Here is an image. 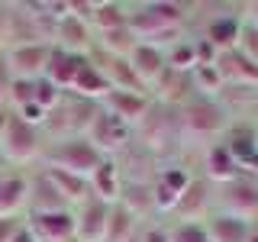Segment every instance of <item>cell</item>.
<instances>
[{
  "label": "cell",
  "mask_w": 258,
  "mask_h": 242,
  "mask_svg": "<svg viewBox=\"0 0 258 242\" xmlns=\"http://www.w3.org/2000/svg\"><path fill=\"white\" fill-rule=\"evenodd\" d=\"M177 116H181L184 139H200V142H204V149H207V145H213V142H220L223 133L232 123L229 110H226L216 97H200V94L194 97L190 103H184V107L177 110Z\"/></svg>",
  "instance_id": "6da1fadb"
},
{
  "label": "cell",
  "mask_w": 258,
  "mask_h": 242,
  "mask_svg": "<svg viewBox=\"0 0 258 242\" xmlns=\"http://www.w3.org/2000/svg\"><path fill=\"white\" fill-rule=\"evenodd\" d=\"M171 139H184L181 116H177L174 107H165V103L152 100L145 119L133 129V142H139L145 152H152V155L158 158V155H165L168 149H174Z\"/></svg>",
  "instance_id": "7a4b0ae2"
},
{
  "label": "cell",
  "mask_w": 258,
  "mask_h": 242,
  "mask_svg": "<svg viewBox=\"0 0 258 242\" xmlns=\"http://www.w3.org/2000/svg\"><path fill=\"white\" fill-rule=\"evenodd\" d=\"M103 155L91 145L87 136H64V139H52V145L42 149V168H61V171L91 177Z\"/></svg>",
  "instance_id": "3957f363"
},
{
  "label": "cell",
  "mask_w": 258,
  "mask_h": 242,
  "mask_svg": "<svg viewBox=\"0 0 258 242\" xmlns=\"http://www.w3.org/2000/svg\"><path fill=\"white\" fill-rule=\"evenodd\" d=\"M213 210L232 213L245 223H258V177L242 174L223 188H213Z\"/></svg>",
  "instance_id": "277c9868"
},
{
  "label": "cell",
  "mask_w": 258,
  "mask_h": 242,
  "mask_svg": "<svg viewBox=\"0 0 258 242\" xmlns=\"http://www.w3.org/2000/svg\"><path fill=\"white\" fill-rule=\"evenodd\" d=\"M0 149L4 155L13 161V165H26L32 158H42L45 139H42V129L23 123L16 113H10V123H7V133L0 139Z\"/></svg>",
  "instance_id": "5b68a950"
},
{
  "label": "cell",
  "mask_w": 258,
  "mask_h": 242,
  "mask_svg": "<svg viewBox=\"0 0 258 242\" xmlns=\"http://www.w3.org/2000/svg\"><path fill=\"white\" fill-rule=\"evenodd\" d=\"M84 136L91 139V145L100 152L103 158H116L119 152L133 142V126L123 123L119 116H113L110 110L100 107V110H97V116H94V123L87 126Z\"/></svg>",
  "instance_id": "8992f818"
},
{
  "label": "cell",
  "mask_w": 258,
  "mask_h": 242,
  "mask_svg": "<svg viewBox=\"0 0 258 242\" xmlns=\"http://www.w3.org/2000/svg\"><path fill=\"white\" fill-rule=\"evenodd\" d=\"M210 213H213V184L204 174L190 177L187 191L177 197V207L171 213L174 223H204Z\"/></svg>",
  "instance_id": "52a82bcc"
},
{
  "label": "cell",
  "mask_w": 258,
  "mask_h": 242,
  "mask_svg": "<svg viewBox=\"0 0 258 242\" xmlns=\"http://www.w3.org/2000/svg\"><path fill=\"white\" fill-rule=\"evenodd\" d=\"M48 58H52V45L48 42L13 45V48H7V71H10V78L39 81V78H45Z\"/></svg>",
  "instance_id": "ba28073f"
},
{
  "label": "cell",
  "mask_w": 258,
  "mask_h": 242,
  "mask_svg": "<svg viewBox=\"0 0 258 242\" xmlns=\"http://www.w3.org/2000/svg\"><path fill=\"white\" fill-rule=\"evenodd\" d=\"M29 232L39 242H64L75 239V210H52V213H29Z\"/></svg>",
  "instance_id": "9c48e42d"
},
{
  "label": "cell",
  "mask_w": 258,
  "mask_h": 242,
  "mask_svg": "<svg viewBox=\"0 0 258 242\" xmlns=\"http://www.w3.org/2000/svg\"><path fill=\"white\" fill-rule=\"evenodd\" d=\"M194 97H197L194 71H190V75H184V71H171V68H168L165 75L155 81V87H152V100L165 103V107H174V110H181L184 103L194 100Z\"/></svg>",
  "instance_id": "30bf717a"
},
{
  "label": "cell",
  "mask_w": 258,
  "mask_h": 242,
  "mask_svg": "<svg viewBox=\"0 0 258 242\" xmlns=\"http://www.w3.org/2000/svg\"><path fill=\"white\" fill-rule=\"evenodd\" d=\"M107 216H110V204H103L97 197L75 207V239L78 242H103L107 239Z\"/></svg>",
  "instance_id": "8fae6325"
},
{
  "label": "cell",
  "mask_w": 258,
  "mask_h": 242,
  "mask_svg": "<svg viewBox=\"0 0 258 242\" xmlns=\"http://www.w3.org/2000/svg\"><path fill=\"white\" fill-rule=\"evenodd\" d=\"M226 10H229V7H226ZM226 10L210 16L204 23V32H200V39L210 42L216 52H232V48H239V36H242V16L226 13Z\"/></svg>",
  "instance_id": "7c38bea8"
},
{
  "label": "cell",
  "mask_w": 258,
  "mask_h": 242,
  "mask_svg": "<svg viewBox=\"0 0 258 242\" xmlns=\"http://www.w3.org/2000/svg\"><path fill=\"white\" fill-rule=\"evenodd\" d=\"M52 45H58V48H64V52H71V55H91L94 45H97V32L91 29V23H84V20H78V16L68 13V16L58 20Z\"/></svg>",
  "instance_id": "4fadbf2b"
},
{
  "label": "cell",
  "mask_w": 258,
  "mask_h": 242,
  "mask_svg": "<svg viewBox=\"0 0 258 242\" xmlns=\"http://www.w3.org/2000/svg\"><path fill=\"white\" fill-rule=\"evenodd\" d=\"M100 107L103 110H110L113 116H119L123 123L129 126H139L142 119H145V113H149L152 107V94H126V91H110L107 97L100 100Z\"/></svg>",
  "instance_id": "5bb4252c"
},
{
  "label": "cell",
  "mask_w": 258,
  "mask_h": 242,
  "mask_svg": "<svg viewBox=\"0 0 258 242\" xmlns=\"http://www.w3.org/2000/svg\"><path fill=\"white\" fill-rule=\"evenodd\" d=\"M204 177L213 188H223V184L236 181V177H242L236 158L229 155V149H226L223 142H213L204 149Z\"/></svg>",
  "instance_id": "9a60e30c"
},
{
  "label": "cell",
  "mask_w": 258,
  "mask_h": 242,
  "mask_svg": "<svg viewBox=\"0 0 258 242\" xmlns=\"http://www.w3.org/2000/svg\"><path fill=\"white\" fill-rule=\"evenodd\" d=\"M129 65H133V71L139 75V81L145 87H155V81L168 71V55L161 52V48H155V45H149V42H139L129 52Z\"/></svg>",
  "instance_id": "2e32d148"
},
{
  "label": "cell",
  "mask_w": 258,
  "mask_h": 242,
  "mask_svg": "<svg viewBox=\"0 0 258 242\" xmlns=\"http://www.w3.org/2000/svg\"><path fill=\"white\" fill-rule=\"evenodd\" d=\"M45 177L52 181V188L61 194V200L68 204L71 210L87 204L94 197V188H91V177H81V174H71V171H61V168H42Z\"/></svg>",
  "instance_id": "e0dca14e"
},
{
  "label": "cell",
  "mask_w": 258,
  "mask_h": 242,
  "mask_svg": "<svg viewBox=\"0 0 258 242\" xmlns=\"http://www.w3.org/2000/svg\"><path fill=\"white\" fill-rule=\"evenodd\" d=\"M213 65H216V71L223 75V84H252V87H258V65L252 58H245L239 48H232V52H220Z\"/></svg>",
  "instance_id": "ac0fdd59"
},
{
  "label": "cell",
  "mask_w": 258,
  "mask_h": 242,
  "mask_svg": "<svg viewBox=\"0 0 258 242\" xmlns=\"http://www.w3.org/2000/svg\"><path fill=\"white\" fill-rule=\"evenodd\" d=\"M84 62H87V55H71V52H64V48L52 45V58H48L45 78L52 81L58 91H71V84H75L78 71L84 68Z\"/></svg>",
  "instance_id": "d6986e66"
},
{
  "label": "cell",
  "mask_w": 258,
  "mask_h": 242,
  "mask_svg": "<svg viewBox=\"0 0 258 242\" xmlns=\"http://www.w3.org/2000/svg\"><path fill=\"white\" fill-rule=\"evenodd\" d=\"M204 226L213 242H248V232H252V223L239 220L232 213H223V210H213L204 220Z\"/></svg>",
  "instance_id": "ffe728a7"
},
{
  "label": "cell",
  "mask_w": 258,
  "mask_h": 242,
  "mask_svg": "<svg viewBox=\"0 0 258 242\" xmlns=\"http://www.w3.org/2000/svg\"><path fill=\"white\" fill-rule=\"evenodd\" d=\"M29 207V177L0 174V216H20Z\"/></svg>",
  "instance_id": "44dd1931"
},
{
  "label": "cell",
  "mask_w": 258,
  "mask_h": 242,
  "mask_svg": "<svg viewBox=\"0 0 258 242\" xmlns=\"http://www.w3.org/2000/svg\"><path fill=\"white\" fill-rule=\"evenodd\" d=\"M91 188H94L97 200H103V204H116L119 191H123V171H119L116 158H103L100 165H97V171L91 174Z\"/></svg>",
  "instance_id": "7402d4cb"
},
{
  "label": "cell",
  "mask_w": 258,
  "mask_h": 242,
  "mask_svg": "<svg viewBox=\"0 0 258 242\" xmlns=\"http://www.w3.org/2000/svg\"><path fill=\"white\" fill-rule=\"evenodd\" d=\"M107 94H110V81L103 78V71L97 68L91 58H87V62H84V68L78 71L75 84H71V97H81V100H94V103H100Z\"/></svg>",
  "instance_id": "603a6c76"
},
{
  "label": "cell",
  "mask_w": 258,
  "mask_h": 242,
  "mask_svg": "<svg viewBox=\"0 0 258 242\" xmlns=\"http://www.w3.org/2000/svg\"><path fill=\"white\" fill-rule=\"evenodd\" d=\"M52 210H71V207L61 200V194L52 188V181L42 171L29 181V213H52Z\"/></svg>",
  "instance_id": "cb8c5ba5"
},
{
  "label": "cell",
  "mask_w": 258,
  "mask_h": 242,
  "mask_svg": "<svg viewBox=\"0 0 258 242\" xmlns=\"http://www.w3.org/2000/svg\"><path fill=\"white\" fill-rule=\"evenodd\" d=\"M126 20H129V4H123V0H94L91 29L97 32V36L126 26Z\"/></svg>",
  "instance_id": "d4e9b609"
},
{
  "label": "cell",
  "mask_w": 258,
  "mask_h": 242,
  "mask_svg": "<svg viewBox=\"0 0 258 242\" xmlns=\"http://www.w3.org/2000/svg\"><path fill=\"white\" fill-rule=\"evenodd\" d=\"M116 204H123L136 220L145 223V213H155V207H152V184H145V181H123V191H119Z\"/></svg>",
  "instance_id": "484cf974"
},
{
  "label": "cell",
  "mask_w": 258,
  "mask_h": 242,
  "mask_svg": "<svg viewBox=\"0 0 258 242\" xmlns=\"http://www.w3.org/2000/svg\"><path fill=\"white\" fill-rule=\"evenodd\" d=\"M139 220L123 207V204H110V216H107V239L103 242H129L139 232Z\"/></svg>",
  "instance_id": "4316f807"
},
{
  "label": "cell",
  "mask_w": 258,
  "mask_h": 242,
  "mask_svg": "<svg viewBox=\"0 0 258 242\" xmlns=\"http://www.w3.org/2000/svg\"><path fill=\"white\" fill-rule=\"evenodd\" d=\"M145 10L152 16H158L165 26H181L190 20V10L194 4H177V0H145Z\"/></svg>",
  "instance_id": "83f0119b"
},
{
  "label": "cell",
  "mask_w": 258,
  "mask_h": 242,
  "mask_svg": "<svg viewBox=\"0 0 258 242\" xmlns=\"http://www.w3.org/2000/svg\"><path fill=\"white\" fill-rule=\"evenodd\" d=\"M139 45V39L133 36L129 26H119V29H110V32H100L97 36V48L107 55H119V58H129V52Z\"/></svg>",
  "instance_id": "f1b7e54d"
},
{
  "label": "cell",
  "mask_w": 258,
  "mask_h": 242,
  "mask_svg": "<svg viewBox=\"0 0 258 242\" xmlns=\"http://www.w3.org/2000/svg\"><path fill=\"white\" fill-rule=\"evenodd\" d=\"M168 68L171 71H184V75H190L194 68H197V45H194V39H181L177 45L168 48Z\"/></svg>",
  "instance_id": "f546056e"
},
{
  "label": "cell",
  "mask_w": 258,
  "mask_h": 242,
  "mask_svg": "<svg viewBox=\"0 0 258 242\" xmlns=\"http://www.w3.org/2000/svg\"><path fill=\"white\" fill-rule=\"evenodd\" d=\"M194 87H197L200 97H220L223 75L216 71V65H197L194 68Z\"/></svg>",
  "instance_id": "4dcf8cb0"
},
{
  "label": "cell",
  "mask_w": 258,
  "mask_h": 242,
  "mask_svg": "<svg viewBox=\"0 0 258 242\" xmlns=\"http://www.w3.org/2000/svg\"><path fill=\"white\" fill-rule=\"evenodd\" d=\"M190 177H194V174L187 171V168H181V165H165V168H158V177H155V181H161L171 194H177V197H181V194L187 191Z\"/></svg>",
  "instance_id": "1f68e13d"
},
{
  "label": "cell",
  "mask_w": 258,
  "mask_h": 242,
  "mask_svg": "<svg viewBox=\"0 0 258 242\" xmlns=\"http://www.w3.org/2000/svg\"><path fill=\"white\" fill-rule=\"evenodd\" d=\"M168 232H171V242H213L204 223H171Z\"/></svg>",
  "instance_id": "d6a6232c"
},
{
  "label": "cell",
  "mask_w": 258,
  "mask_h": 242,
  "mask_svg": "<svg viewBox=\"0 0 258 242\" xmlns=\"http://www.w3.org/2000/svg\"><path fill=\"white\" fill-rule=\"evenodd\" d=\"M32 100H36L45 113H52V110L64 100V91H58V87H55L48 78H39V81H36V97H32Z\"/></svg>",
  "instance_id": "836d02e7"
},
{
  "label": "cell",
  "mask_w": 258,
  "mask_h": 242,
  "mask_svg": "<svg viewBox=\"0 0 258 242\" xmlns=\"http://www.w3.org/2000/svg\"><path fill=\"white\" fill-rule=\"evenodd\" d=\"M32 97H36V81H26V78H13L10 81V100L16 103V110L32 103Z\"/></svg>",
  "instance_id": "e575fe53"
},
{
  "label": "cell",
  "mask_w": 258,
  "mask_h": 242,
  "mask_svg": "<svg viewBox=\"0 0 258 242\" xmlns=\"http://www.w3.org/2000/svg\"><path fill=\"white\" fill-rule=\"evenodd\" d=\"M239 52L245 55V58H252L258 65V29L255 26H245L242 23V36H239Z\"/></svg>",
  "instance_id": "d590c367"
},
{
  "label": "cell",
  "mask_w": 258,
  "mask_h": 242,
  "mask_svg": "<svg viewBox=\"0 0 258 242\" xmlns=\"http://www.w3.org/2000/svg\"><path fill=\"white\" fill-rule=\"evenodd\" d=\"M13 113L23 119V123H29V126H39V129H42V126H45V119H48V113H45L42 107H39L36 100H32V103H26V107H20V110H13Z\"/></svg>",
  "instance_id": "8d00e7d4"
},
{
  "label": "cell",
  "mask_w": 258,
  "mask_h": 242,
  "mask_svg": "<svg viewBox=\"0 0 258 242\" xmlns=\"http://www.w3.org/2000/svg\"><path fill=\"white\" fill-rule=\"evenodd\" d=\"M139 242H171V232H168L165 223H149L139 226Z\"/></svg>",
  "instance_id": "74e56055"
},
{
  "label": "cell",
  "mask_w": 258,
  "mask_h": 242,
  "mask_svg": "<svg viewBox=\"0 0 258 242\" xmlns=\"http://www.w3.org/2000/svg\"><path fill=\"white\" fill-rule=\"evenodd\" d=\"M23 223L26 220H20V216H0V242H10L23 229Z\"/></svg>",
  "instance_id": "f35d334b"
},
{
  "label": "cell",
  "mask_w": 258,
  "mask_h": 242,
  "mask_svg": "<svg viewBox=\"0 0 258 242\" xmlns=\"http://www.w3.org/2000/svg\"><path fill=\"white\" fill-rule=\"evenodd\" d=\"M239 16H242V23L245 26H255L258 29V0H248V4H239Z\"/></svg>",
  "instance_id": "ab89813d"
},
{
  "label": "cell",
  "mask_w": 258,
  "mask_h": 242,
  "mask_svg": "<svg viewBox=\"0 0 258 242\" xmlns=\"http://www.w3.org/2000/svg\"><path fill=\"white\" fill-rule=\"evenodd\" d=\"M10 242H39V239H36V236H32V232H29V226H26V223H23V229H20V232H16V236H13Z\"/></svg>",
  "instance_id": "60d3db41"
},
{
  "label": "cell",
  "mask_w": 258,
  "mask_h": 242,
  "mask_svg": "<svg viewBox=\"0 0 258 242\" xmlns=\"http://www.w3.org/2000/svg\"><path fill=\"white\" fill-rule=\"evenodd\" d=\"M7 123H10V110L0 103V139H4V133H7Z\"/></svg>",
  "instance_id": "b9f144b4"
},
{
  "label": "cell",
  "mask_w": 258,
  "mask_h": 242,
  "mask_svg": "<svg viewBox=\"0 0 258 242\" xmlns=\"http://www.w3.org/2000/svg\"><path fill=\"white\" fill-rule=\"evenodd\" d=\"M7 165H10V158H7L4 149H0V174H7Z\"/></svg>",
  "instance_id": "7bdbcfd3"
},
{
  "label": "cell",
  "mask_w": 258,
  "mask_h": 242,
  "mask_svg": "<svg viewBox=\"0 0 258 242\" xmlns=\"http://www.w3.org/2000/svg\"><path fill=\"white\" fill-rule=\"evenodd\" d=\"M64 242H78V239H64Z\"/></svg>",
  "instance_id": "ee69618b"
}]
</instances>
